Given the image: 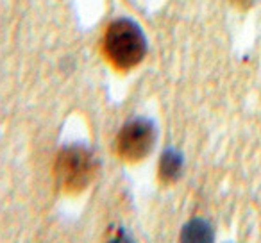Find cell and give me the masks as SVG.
I'll return each mask as SVG.
<instances>
[{
    "label": "cell",
    "instance_id": "8992f818",
    "mask_svg": "<svg viewBox=\"0 0 261 243\" xmlns=\"http://www.w3.org/2000/svg\"><path fill=\"white\" fill-rule=\"evenodd\" d=\"M240 2H249V0H240Z\"/></svg>",
    "mask_w": 261,
    "mask_h": 243
},
{
    "label": "cell",
    "instance_id": "3957f363",
    "mask_svg": "<svg viewBox=\"0 0 261 243\" xmlns=\"http://www.w3.org/2000/svg\"><path fill=\"white\" fill-rule=\"evenodd\" d=\"M156 142V129L149 120H133L123 125L116 140L118 154L125 161H140L150 154Z\"/></svg>",
    "mask_w": 261,
    "mask_h": 243
},
{
    "label": "cell",
    "instance_id": "6da1fadb",
    "mask_svg": "<svg viewBox=\"0 0 261 243\" xmlns=\"http://www.w3.org/2000/svg\"><path fill=\"white\" fill-rule=\"evenodd\" d=\"M104 50L116 68H133L145 58L147 41L143 31L133 20H116L106 33Z\"/></svg>",
    "mask_w": 261,
    "mask_h": 243
},
{
    "label": "cell",
    "instance_id": "5b68a950",
    "mask_svg": "<svg viewBox=\"0 0 261 243\" xmlns=\"http://www.w3.org/2000/svg\"><path fill=\"white\" fill-rule=\"evenodd\" d=\"M185 239H193V241H204V239L211 238V229L207 227L206 222L202 220H193L192 224L186 225L185 232H182Z\"/></svg>",
    "mask_w": 261,
    "mask_h": 243
},
{
    "label": "cell",
    "instance_id": "277c9868",
    "mask_svg": "<svg viewBox=\"0 0 261 243\" xmlns=\"http://www.w3.org/2000/svg\"><path fill=\"white\" fill-rule=\"evenodd\" d=\"M182 168V157L179 152H175L174 149H168L167 152L161 157V165H160V175L165 181H174L179 177Z\"/></svg>",
    "mask_w": 261,
    "mask_h": 243
},
{
    "label": "cell",
    "instance_id": "7a4b0ae2",
    "mask_svg": "<svg viewBox=\"0 0 261 243\" xmlns=\"http://www.w3.org/2000/svg\"><path fill=\"white\" fill-rule=\"evenodd\" d=\"M95 163L90 150L84 147H68L58 157L56 174L68 192H79L86 188L95 175Z\"/></svg>",
    "mask_w": 261,
    "mask_h": 243
}]
</instances>
